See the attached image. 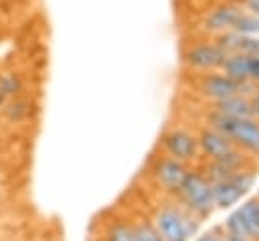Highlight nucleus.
Returning a JSON list of instances; mask_svg holds the SVG:
<instances>
[{"label": "nucleus", "instance_id": "15", "mask_svg": "<svg viewBox=\"0 0 259 241\" xmlns=\"http://www.w3.org/2000/svg\"><path fill=\"white\" fill-rule=\"evenodd\" d=\"M219 71L229 75L231 79L249 81V55L247 53H231V55H227Z\"/></svg>", "mask_w": 259, "mask_h": 241}, {"label": "nucleus", "instance_id": "18", "mask_svg": "<svg viewBox=\"0 0 259 241\" xmlns=\"http://www.w3.org/2000/svg\"><path fill=\"white\" fill-rule=\"evenodd\" d=\"M233 30H237L245 36H259V14L245 8V12L239 16Z\"/></svg>", "mask_w": 259, "mask_h": 241}, {"label": "nucleus", "instance_id": "16", "mask_svg": "<svg viewBox=\"0 0 259 241\" xmlns=\"http://www.w3.org/2000/svg\"><path fill=\"white\" fill-rule=\"evenodd\" d=\"M24 91V79L16 71H0V105L6 103L12 97L22 95Z\"/></svg>", "mask_w": 259, "mask_h": 241}, {"label": "nucleus", "instance_id": "17", "mask_svg": "<svg viewBox=\"0 0 259 241\" xmlns=\"http://www.w3.org/2000/svg\"><path fill=\"white\" fill-rule=\"evenodd\" d=\"M132 227H134V241H164L150 217H144V215L134 217Z\"/></svg>", "mask_w": 259, "mask_h": 241}, {"label": "nucleus", "instance_id": "7", "mask_svg": "<svg viewBox=\"0 0 259 241\" xmlns=\"http://www.w3.org/2000/svg\"><path fill=\"white\" fill-rule=\"evenodd\" d=\"M253 182H255V170L251 166L243 168V170H237L229 178L212 182L214 207L217 209H227V207L237 205L241 200V196L253 186Z\"/></svg>", "mask_w": 259, "mask_h": 241}, {"label": "nucleus", "instance_id": "25", "mask_svg": "<svg viewBox=\"0 0 259 241\" xmlns=\"http://www.w3.org/2000/svg\"><path fill=\"white\" fill-rule=\"evenodd\" d=\"M237 2H239V0H237Z\"/></svg>", "mask_w": 259, "mask_h": 241}, {"label": "nucleus", "instance_id": "2", "mask_svg": "<svg viewBox=\"0 0 259 241\" xmlns=\"http://www.w3.org/2000/svg\"><path fill=\"white\" fill-rule=\"evenodd\" d=\"M206 126L225 134L239 150L249 156H259V119L257 117H231L208 109Z\"/></svg>", "mask_w": 259, "mask_h": 241}, {"label": "nucleus", "instance_id": "23", "mask_svg": "<svg viewBox=\"0 0 259 241\" xmlns=\"http://www.w3.org/2000/svg\"><path fill=\"white\" fill-rule=\"evenodd\" d=\"M225 241H251V239H247L243 235H235V233H227L225 231Z\"/></svg>", "mask_w": 259, "mask_h": 241}, {"label": "nucleus", "instance_id": "24", "mask_svg": "<svg viewBox=\"0 0 259 241\" xmlns=\"http://www.w3.org/2000/svg\"><path fill=\"white\" fill-rule=\"evenodd\" d=\"M251 12H257V14H259V8H255V10H251Z\"/></svg>", "mask_w": 259, "mask_h": 241}, {"label": "nucleus", "instance_id": "3", "mask_svg": "<svg viewBox=\"0 0 259 241\" xmlns=\"http://www.w3.org/2000/svg\"><path fill=\"white\" fill-rule=\"evenodd\" d=\"M174 198L192 215H196L200 221L210 217L212 211L217 209L212 198V182L204 176L202 170H188Z\"/></svg>", "mask_w": 259, "mask_h": 241}, {"label": "nucleus", "instance_id": "12", "mask_svg": "<svg viewBox=\"0 0 259 241\" xmlns=\"http://www.w3.org/2000/svg\"><path fill=\"white\" fill-rule=\"evenodd\" d=\"M210 109L225 113V115H231V117H251L253 115L251 113V101L247 95H231V97L212 101Z\"/></svg>", "mask_w": 259, "mask_h": 241}, {"label": "nucleus", "instance_id": "13", "mask_svg": "<svg viewBox=\"0 0 259 241\" xmlns=\"http://www.w3.org/2000/svg\"><path fill=\"white\" fill-rule=\"evenodd\" d=\"M99 241H134V227L130 219L113 217L105 221Z\"/></svg>", "mask_w": 259, "mask_h": 241}, {"label": "nucleus", "instance_id": "10", "mask_svg": "<svg viewBox=\"0 0 259 241\" xmlns=\"http://www.w3.org/2000/svg\"><path fill=\"white\" fill-rule=\"evenodd\" d=\"M150 172H152V178L156 180V184L164 192H168V194L174 196L176 190H178V186L182 184L186 172H188V164H184V162H180V160L170 158V156L164 154V156H160V158L154 160Z\"/></svg>", "mask_w": 259, "mask_h": 241}, {"label": "nucleus", "instance_id": "22", "mask_svg": "<svg viewBox=\"0 0 259 241\" xmlns=\"http://www.w3.org/2000/svg\"><path fill=\"white\" fill-rule=\"evenodd\" d=\"M239 4H241L243 8H247V10H255V8H259V0H239Z\"/></svg>", "mask_w": 259, "mask_h": 241}, {"label": "nucleus", "instance_id": "8", "mask_svg": "<svg viewBox=\"0 0 259 241\" xmlns=\"http://www.w3.org/2000/svg\"><path fill=\"white\" fill-rule=\"evenodd\" d=\"M243 12L245 8L237 0H221L204 12L200 20V32L204 36H217L227 30H233Z\"/></svg>", "mask_w": 259, "mask_h": 241}, {"label": "nucleus", "instance_id": "21", "mask_svg": "<svg viewBox=\"0 0 259 241\" xmlns=\"http://www.w3.org/2000/svg\"><path fill=\"white\" fill-rule=\"evenodd\" d=\"M249 101H251V113H253V117L259 119V85H257L255 93L249 97Z\"/></svg>", "mask_w": 259, "mask_h": 241}, {"label": "nucleus", "instance_id": "5", "mask_svg": "<svg viewBox=\"0 0 259 241\" xmlns=\"http://www.w3.org/2000/svg\"><path fill=\"white\" fill-rule=\"evenodd\" d=\"M227 53L214 43V38H202L196 43H190L182 53V63L192 75L219 71Z\"/></svg>", "mask_w": 259, "mask_h": 241}, {"label": "nucleus", "instance_id": "14", "mask_svg": "<svg viewBox=\"0 0 259 241\" xmlns=\"http://www.w3.org/2000/svg\"><path fill=\"white\" fill-rule=\"evenodd\" d=\"M2 107V115L8 124H22L30 117V111H32V101L24 95H18V97H12L8 99L6 103L0 105Z\"/></svg>", "mask_w": 259, "mask_h": 241}, {"label": "nucleus", "instance_id": "9", "mask_svg": "<svg viewBox=\"0 0 259 241\" xmlns=\"http://www.w3.org/2000/svg\"><path fill=\"white\" fill-rule=\"evenodd\" d=\"M225 231L259 241V196L249 198L225 221Z\"/></svg>", "mask_w": 259, "mask_h": 241}, {"label": "nucleus", "instance_id": "1", "mask_svg": "<svg viewBox=\"0 0 259 241\" xmlns=\"http://www.w3.org/2000/svg\"><path fill=\"white\" fill-rule=\"evenodd\" d=\"M150 219L164 241H188L200 227V219L178 200L160 203Z\"/></svg>", "mask_w": 259, "mask_h": 241}, {"label": "nucleus", "instance_id": "6", "mask_svg": "<svg viewBox=\"0 0 259 241\" xmlns=\"http://www.w3.org/2000/svg\"><path fill=\"white\" fill-rule=\"evenodd\" d=\"M162 150L166 156L176 158L184 164H192L200 156L198 148V138L192 130L184 126H172L164 132L162 136Z\"/></svg>", "mask_w": 259, "mask_h": 241}, {"label": "nucleus", "instance_id": "11", "mask_svg": "<svg viewBox=\"0 0 259 241\" xmlns=\"http://www.w3.org/2000/svg\"><path fill=\"white\" fill-rule=\"evenodd\" d=\"M196 138H198L200 156H204V160H219L237 148L225 134H221L219 130H214L210 126H202L198 130Z\"/></svg>", "mask_w": 259, "mask_h": 241}, {"label": "nucleus", "instance_id": "19", "mask_svg": "<svg viewBox=\"0 0 259 241\" xmlns=\"http://www.w3.org/2000/svg\"><path fill=\"white\" fill-rule=\"evenodd\" d=\"M249 81L259 85V53L249 55Z\"/></svg>", "mask_w": 259, "mask_h": 241}, {"label": "nucleus", "instance_id": "20", "mask_svg": "<svg viewBox=\"0 0 259 241\" xmlns=\"http://www.w3.org/2000/svg\"><path fill=\"white\" fill-rule=\"evenodd\" d=\"M196 241H225V233L221 235V227H217V229H212V231L200 235Z\"/></svg>", "mask_w": 259, "mask_h": 241}, {"label": "nucleus", "instance_id": "4", "mask_svg": "<svg viewBox=\"0 0 259 241\" xmlns=\"http://www.w3.org/2000/svg\"><path fill=\"white\" fill-rule=\"evenodd\" d=\"M194 87H196V93L200 97H204L206 101H210V103L219 101V99H225V97H231V95H247V97H251L255 93V89H257L255 83L231 79L229 75H225L221 71H210V73L196 75Z\"/></svg>", "mask_w": 259, "mask_h": 241}]
</instances>
